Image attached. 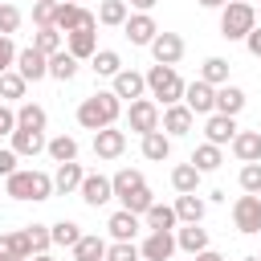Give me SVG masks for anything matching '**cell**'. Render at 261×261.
<instances>
[{"label": "cell", "instance_id": "cell-1", "mask_svg": "<svg viewBox=\"0 0 261 261\" xmlns=\"http://www.w3.org/2000/svg\"><path fill=\"white\" fill-rule=\"evenodd\" d=\"M122 114V98L114 90H98L90 98L77 102V126L82 130H102V126H114Z\"/></svg>", "mask_w": 261, "mask_h": 261}, {"label": "cell", "instance_id": "cell-2", "mask_svg": "<svg viewBox=\"0 0 261 261\" xmlns=\"http://www.w3.org/2000/svg\"><path fill=\"white\" fill-rule=\"evenodd\" d=\"M147 98H155L159 106H171V102H184V77H179V69L175 65H151L147 73Z\"/></svg>", "mask_w": 261, "mask_h": 261}, {"label": "cell", "instance_id": "cell-3", "mask_svg": "<svg viewBox=\"0 0 261 261\" xmlns=\"http://www.w3.org/2000/svg\"><path fill=\"white\" fill-rule=\"evenodd\" d=\"M4 192H8L12 200H49V196H53V175L16 167L12 175H4Z\"/></svg>", "mask_w": 261, "mask_h": 261}, {"label": "cell", "instance_id": "cell-4", "mask_svg": "<svg viewBox=\"0 0 261 261\" xmlns=\"http://www.w3.org/2000/svg\"><path fill=\"white\" fill-rule=\"evenodd\" d=\"M257 24V8L253 0H228L220 8V37L224 41H245V33Z\"/></svg>", "mask_w": 261, "mask_h": 261}, {"label": "cell", "instance_id": "cell-5", "mask_svg": "<svg viewBox=\"0 0 261 261\" xmlns=\"http://www.w3.org/2000/svg\"><path fill=\"white\" fill-rule=\"evenodd\" d=\"M232 228H237V232H245V237L261 232V196L245 192V196H237V200H232Z\"/></svg>", "mask_w": 261, "mask_h": 261}, {"label": "cell", "instance_id": "cell-6", "mask_svg": "<svg viewBox=\"0 0 261 261\" xmlns=\"http://www.w3.org/2000/svg\"><path fill=\"white\" fill-rule=\"evenodd\" d=\"M53 29L61 33H77V29H98V16L82 4H69V0H57V12H53Z\"/></svg>", "mask_w": 261, "mask_h": 261}, {"label": "cell", "instance_id": "cell-7", "mask_svg": "<svg viewBox=\"0 0 261 261\" xmlns=\"http://www.w3.org/2000/svg\"><path fill=\"white\" fill-rule=\"evenodd\" d=\"M126 126H130L135 135L159 130V102H155V98H135V102H126Z\"/></svg>", "mask_w": 261, "mask_h": 261}, {"label": "cell", "instance_id": "cell-8", "mask_svg": "<svg viewBox=\"0 0 261 261\" xmlns=\"http://www.w3.org/2000/svg\"><path fill=\"white\" fill-rule=\"evenodd\" d=\"M192 126H196V114L184 102H171V106L159 110V130L167 139H184V135H192Z\"/></svg>", "mask_w": 261, "mask_h": 261}, {"label": "cell", "instance_id": "cell-9", "mask_svg": "<svg viewBox=\"0 0 261 261\" xmlns=\"http://www.w3.org/2000/svg\"><path fill=\"white\" fill-rule=\"evenodd\" d=\"M147 49H151L155 65H179V57H184V37H179V33L159 29V33H155V41H151Z\"/></svg>", "mask_w": 261, "mask_h": 261}, {"label": "cell", "instance_id": "cell-10", "mask_svg": "<svg viewBox=\"0 0 261 261\" xmlns=\"http://www.w3.org/2000/svg\"><path fill=\"white\" fill-rule=\"evenodd\" d=\"M77 192H82V204H90V208H102V204H110V200H114L110 175H102V171H86Z\"/></svg>", "mask_w": 261, "mask_h": 261}, {"label": "cell", "instance_id": "cell-11", "mask_svg": "<svg viewBox=\"0 0 261 261\" xmlns=\"http://www.w3.org/2000/svg\"><path fill=\"white\" fill-rule=\"evenodd\" d=\"M139 257H143V261H171V257H175V232L151 228L147 241L139 245Z\"/></svg>", "mask_w": 261, "mask_h": 261}, {"label": "cell", "instance_id": "cell-12", "mask_svg": "<svg viewBox=\"0 0 261 261\" xmlns=\"http://www.w3.org/2000/svg\"><path fill=\"white\" fill-rule=\"evenodd\" d=\"M155 33H159V24H155V16L151 12H130L126 20H122V37L130 41V45H151L155 41Z\"/></svg>", "mask_w": 261, "mask_h": 261}, {"label": "cell", "instance_id": "cell-13", "mask_svg": "<svg viewBox=\"0 0 261 261\" xmlns=\"http://www.w3.org/2000/svg\"><path fill=\"white\" fill-rule=\"evenodd\" d=\"M24 82H41V77H49V57L41 53V49H16V65H12Z\"/></svg>", "mask_w": 261, "mask_h": 261}, {"label": "cell", "instance_id": "cell-14", "mask_svg": "<svg viewBox=\"0 0 261 261\" xmlns=\"http://www.w3.org/2000/svg\"><path fill=\"white\" fill-rule=\"evenodd\" d=\"M110 90L122 98V102H135V98H147V77L139 73V69H118L114 77H110Z\"/></svg>", "mask_w": 261, "mask_h": 261}, {"label": "cell", "instance_id": "cell-15", "mask_svg": "<svg viewBox=\"0 0 261 261\" xmlns=\"http://www.w3.org/2000/svg\"><path fill=\"white\" fill-rule=\"evenodd\" d=\"M184 106H188L192 114H212V106H216V86H208L204 77L188 82V86H184Z\"/></svg>", "mask_w": 261, "mask_h": 261}, {"label": "cell", "instance_id": "cell-16", "mask_svg": "<svg viewBox=\"0 0 261 261\" xmlns=\"http://www.w3.org/2000/svg\"><path fill=\"white\" fill-rule=\"evenodd\" d=\"M241 126H237V118L232 114H204V143H216V147H224V143H232V135H237Z\"/></svg>", "mask_w": 261, "mask_h": 261}, {"label": "cell", "instance_id": "cell-17", "mask_svg": "<svg viewBox=\"0 0 261 261\" xmlns=\"http://www.w3.org/2000/svg\"><path fill=\"white\" fill-rule=\"evenodd\" d=\"M122 151H126V130H118V126L94 130V155L98 159H118Z\"/></svg>", "mask_w": 261, "mask_h": 261}, {"label": "cell", "instance_id": "cell-18", "mask_svg": "<svg viewBox=\"0 0 261 261\" xmlns=\"http://www.w3.org/2000/svg\"><path fill=\"white\" fill-rule=\"evenodd\" d=\"M8 139H12V151H16L20 159L41 155V151H45V143H49V139H45V130H29V126H16Z\"/></svg>", "mask_w": 261, "mask_h": 261}, {"label": "cell", "instance_id": "cell-19", "mask_svg": "<svg viewBox=\"0 0 261 261\" xmlns=\"http://www.w3.org/2000/svg\"><path fill=\"white\" fill-rule=\"evenodd\" d=\"M171 208H175V220H179V224H200L208 204H204V196H200V192H179Z\"/></svg>", "mask_w": 261, "mask_h": 261}, {"label": "cell", "instance_id": "cell-20", "mask_svg": "<svg viewBox=\"0 0 261 261\" xmlns=\"http://www.w3.org/2000/svg\"><path fill=\"white\" fill-rule=\"evenodd\" d=\"M228 147L241 163H261V130H237Z\"/></svg>", "mask_w": 261, "mask_h": 261}, {"label": "cell", "instance_id": "cell-21", "mask_svg": "<svg viewBox=\"0 0 261 261\" xmlns=\"http://www.w3.org/2000/svg\"><path fill=\"white\" fill-rule=\"evenodd\" d=\"M65 49L77 57V61H90L98 53V29H77V33H65Z\"/></svg>", "mask_w": 261, "mask_h": 261}, {"label": "cell", "instance_id": "cell-22", "mask_svg": "<svg viewBox=\"0 0 261 261\" xmlns=\"http://www.w3.org/2000/svg\"><path fill=\"white\" fill-rule=\"evenodd\" d=\"M245 102H249V98H245V90H241V86H232V82H224V86H216V106H212V110H216V114H232V118H237V114L245 110Z\"/></svg>", "mask_w": 261, "mask_h": 261}, {"label": "cell", "instance_id": "cell-23", "mask_svg": "<svg viewBox=\"0 0 261 261\" xmlns=\"http://www.w3.org/2000/svg\"><path fill=\"white\" fill-rule=\"evenodd\" d=\"M82 163L77 159H69V163H57V171H53V192L57 196H69V192H77L82 188Z\"/></svg>", "mask_w": 261, "mask_h": 261}, {"label": "cell", "instance_id": "cell-24", "mask_svg": "<svg viewBox=\"0 0 261 261\" xmlns=\"http://www.w3.org/2000/svg\"><path fill=\"white\" fill-rule=\"evenodd\" d=\"M139 151H143V159L163 163V159L171 155V139H167L163 130H147V135H139Z\"/></svg>", "mask_w": 261, "mask_h": 261}, {"label": "cell", "instance_id": "cell-25", "mask_svg": "<svg viewBox=\"0 0 261 261\" xmlns=\"http://www.w3.org/2000/svg\"><path fill=\"white\" fill-rule=\"evenodd\" d=\"M175 249H184V253H200V249H208V228H200V224H175Z\"/></svg>", "mask_w": 261, "mask_h": 261}, {"label": "cell", "instance_id": "cell-26", "mask_svg": "<svg viewBox=\"0 0 261 261\" xmlns=\"http://www.w3.org/2000/svg\"><path fill=\"white\" fill-rule=\"evenodd\" d=\"M106 228H110V237H114V241H135V237H139V216H135V212H126V208H118V212H110Z\"/></svg>", "mask_w": 261, "mask_h": 261}, {"label": "cell", "instance_id": "cell-27", "mask_svg": "<svg viewBox=\"0 0 261 261\" xmlns=\"http://www.w3.org/2000/svg\"><path fill=\"white\" fill-rule=\"evenodd\" d=\"M69 253H73V261H106V241L98 232H82Z\"/></svg>", "mask_w": 261, "mask_h": 261}, {"label": "cell", "instance_id": "cell-28", "mask_svg": "<svg viewBox=\"0 0 261 261\" xmlns=\"http://www.w3.org/2000/svg\"><path fill=\"white\" fill-rule=\"evenodd\" d=\"M200 179H204V171H200L192 159L171 167V188H175V192H200Z\"/></svg>", "mask_w": 261, "mask_h": 261}, {"label": "cell", "instance_id": "cell-29", "mask_svg": "<svg viewBox=\"0 0 261 261\" xmlns=\"http://www.w3.org/2000/svg\"><path fill=\"white\" fill-rule=\"evenodd\" d=\"M94 16H98V24H106V29H122V20L130 16V4H126V0H102Z\"/></svg>", "mask_w": 261, "mask_h": 261}, {"label": "cell", "instance_id": "cell-30", "mask_svg": "<svg viewBox=\"0 0 261 261\" xmlns=\"http://www.w3.org/2000/svg\"><path fill=\"white\" fill-rule=\"evenodd\" d=\"M77 57L69 53V49H57L53 57H49V77H57V82H73L77 77Z\"/></svg>", "mask_w": 261, "mask_h": 261}, {"label": "cell", "instance_id": "cell-31", "mask_svg": "<svg viewBox=\"0 0 261 261\" xmlns=\"http://www.w3.org/2000/svg\"><path fill=\"white\" fill-rule=\"evenodd\" d=\"M33 49H41L45 57H53L57 49H65V33H61V29H53V24H45V29H37V33H33Z\"/></svg>", "mask_w": 261, "mask_h": 261}, {"label": "cell", "instance_id": "cell-32", "mask_svg": "<svg viewBox=\"0 0 261 261\" xmlns=\"http://www.w3.org/2000/svg\"><path fill=\"white\" fill-rule=\"evenodd\" d=\"M45 151H49L53 163H69V159H77V139L73 135H53L45 143Z\"/></svg>", "mask_w": 261, "mask_h": 261}, {"label": "cell", "instance_id": "cell-33", "mask_svg": "<svg viewBox=\"0 0 261 261\" xmlns=\"http://www.w3.org/2000/svg\"><path fill=\"white\" fill-rule=\"evenodd\" d=\"M45 122H49L45 106H37V102H20V106H16V126H29V130H45Z\"/></svg>", "mask_w": 261, "mask_h": 261}, {"label": "cell", "instance_id": "cell-34", "mask_svg": "<svg viewBox=\"0 0 261 261\" xmlns=\"http://www.w3.org/2000/svg\"><path fill=\"white\" fill-rule=\"evenodd\" d=\"M192 163H196V167H200V171L208 175V171H216V167L224 163V151H220L216 143H200V147L192 151Z\"/></svg>", "mask_w": 261, "mask_h": 261}, {"label": "cell", "instance_id": "cell-35", "mask_svg": "<svg viewBox=\"0 0 261 261\" xmlns=\"http://www.w3.org/2000/svg\"><path fill=\"white\" fill-rule=\"evenodd\" d=\"M143 220H147V228H167V232H175V208L171 204H151L147 212H143Z\"/></svg>", "mask_w": 261, "mask_h": 261}, {"label": "cell", "instance_id": "cell-36", "mask_svg": "<svg viewBox=\"0 0 261 261\" xmlns=\"http://www.w3.org/2000/svg\"><path fill=\"white\" fill-rule=\"evenodd\" d=\"M139 184H147V179H143V171H135V167H122V171H114V175H110L114 200H122V196H126V192H135Z\"/></svg>", "mask_w": 261, "mask_h": 261}, {"label": "cell", "instance_id": "cell-37", "mask_svg": "<svg viewBox=\"0 0 261 261\" xmlns=\"http://www.w3.org/2000/svg\"><path fill=\"white\" fill-rule=\"evenodd\" d=\"M49 237H53V245L73 249L77 237H82V224H77V220H57V224H49Z\"/></svg>", "mask_w": 261, "mask_h": 261}, {"label": "cell", "instance_id": "cell-38", "mask_svg": "<svg viewBox=\"0 0 261 261\" xmlns=\"http://www.w3.org/2000/svg\"><path fill=\"white\" fill-rule=\"evenodd\" d=\"M24 90H29V82H24L16 69H4V73H0V98H4V102H20Z\"/></svg>", "mask_w": 261, "mask_h": 261}, {"label": "cell", "instance_id": "cell-39", "mask_svg": "<svg viewBox=\"0 0 261 261\" xmlns=\"http://www.w3.org/2000/svg\"><path fill=\"white\" fill-rule=\"evenodd\" d=\"M8 257H33L24 232H0V261H8Z\"/></svg>", "mask_w": 261, "mask_h": 261}, {"label": "cell", "instance_id": "cell-40", "mask_svg": "<svg viewBox=\"0 0 261 261\" xmlns=\"http://www.w3.org/2000/svg\"><path fill=\"white\" fill-rule=\"evenodd\" d=\"M90 65H94V73H98V77H114V73L122 69V57H118L114 49H98V53L90 57Z\"/></svg>", "mask_w": 261, "mask_h": 261}, {"label": "cell", "instance_id": "cell-41", "mask_svg": "<svg viewBox=\"0 0 261 261\" xmlns=\"http://www.w3.org/2000/svg\"><path fill=\"white\" fill-rule=\"evenodd\" d=\"M228 69H232V65H228L224 57H204V65H200V77H204L208 86H224V82H228Z\"/></svg>", "mask_w": 261, "mask_h": 261}, {"label": "cell", "instance_id": "cell-42", "mask_svg": "<svg viewBox=\"0 0 261 261\" xmlns=\"http://www.w3.org/2000/svg\"><path fill=\"white\" fill-rule=\"evenodd\" d=\"M118 204H122L126 212H135V216H143V212H147V208L155 204V196H151V188H147V184H139V188H135V192H126V196H122Z\"/></svg>", "mask_w": 261, "mask_h": 261}, {"label": "cell", "instance_id": "cell-43", "mask_svg": "<svg viewBox=\"0 0 261 261\" xmlns=\"http://www.w3.org/2000/svg\"><path fill=\"white\" fill-rule=\"evenodd\" d=\"M20 232H24V241H29V249H33V253H49V245H53L49 224H24Z\"/></svg>", "mask_w": 261, "mask_h": 261}, {"label": "cell", "instance_id": "cell-44", "mask_svg": "<svg viewBox=\"0 0 261 261\" xmlns=\"http://www.w3.org/2000/svg\"><path fill=\"white\" fill-rule=\"evenodd\" d=\"M20 20H24V12H20L16 4H4V0H0V37H12V33L20 29Z\"/></svg>", "mask_w": 261, "mask_h": 261}, {"label": "cell", "instance_id": "cell-45", "mask_svg": "<svg viewBox=\"0 0 261 261\" xmlns=\"http://www.w3.org/2000/svg\"><path fill=\"white\" fill-rule=\"evenodd\" d=\"M237 179H241V192H253V196H261V163H245Z\"/></svg>", "mask_w": 261, "mask_h": 261}, {"label": "cell", "instance_id": "cell-46", "mask_svg": "<svg viewBox=\"0 0 261 261\" xmlns=\"http://www.w3.org/2000/svg\"><path fill=\"white\" fill-rule=\"evenodd\" d=\"M106 261H139V245L135 241H114V245H106Z\"/></svg>", "mask_w": 261, "mask_h": 261}, {"label": "cell", "instance_id": "cell-47", "mask_svg": "<svg viewBox=\"0 0 261 261\" xmlns=\"http://www.w3.org/2000/svg\"><path fill=\"white\" fill-rule=\"evenodd\" d=\"M53 12H57V0H33V24L37 29L53 24Z\"/></svg>", "mask_w": 261, "mask_h": 261}, {"label": "cell", "instance_id": "cell-48", "mask_svg": "<svg viewBox=\"0 0 261 261\" xmlns=\"http://www.w3.org/2000/svg\"><path fill=\"white\" fill-rule=\"evenodd\" d=\"M16 65V41L12 37H0V73Z\"/></svg>", "mask_w": 261, "mask_h": 261}, {"label": "cell", "instance_id": "cell-49", "mask_svg": "<svg viewBox=\"0 0 261 261\" xmlns=\"http://www.w3.org/2000/svg\"><path fill=\"white\" fill-rule=\"evenodd\" d=\"M16 163H20V155H16L12 147H0V179H4V175H12V171H16Z\"/></svg>", "mask_w": 261, "mask_h": 261}, {"label": "cell", "instance_id": "cell-50", "mask_svg": "<svg viewBox=\"0 0 261 261\" xmlns=\"http://www.w3.org/2000/svg\"><path fill=\"white\" fill-rule=\"evenodd\" d=\"M12 130H16V110L0 102V135H12Z\"/></svg>", "mask_w": 261, "mask_h": 261}, {"label": "cell", "instance_id": "cell-51", "mask_svg": "<svg viewBox=\"0 0 261 261\" xmlns=\"http://www.w3.org/2000/svg\"><path fill=\"white\" fill-rule=\"evenodd\" d=\"M245 49H249L253 57H261V24H253V29L245 33Z\"/></svg>", "mask_w": 261, "mask_h": 261}, {"label": "cell", "instance_id": "cell-52", "mask_svg": "<svg viewBox=\"0 0 261 261\" xmlns=\"http://www.w3.org/2000/svg\"><path fill=\"white\" fill-rule=\"evenodd\" d=\"M126 4H130V8H135V12H151V8H155V4H159V0H126Z\"/></svg>", "mask_w": 261, "mask_h": 261}, {"label": "cell", "instance_id": "cell-53", "mask_svg": "<svg viewBox=\"0 0 261 261\" xmlns=\"http://www.w3.org/2000/svg\"><path fill=\"white\" fill-rule=\"evenodd\" d=\"M192 261H224V257H220V253H216V249H200V253H196V257H192Z\"/></svg>", "mask_w": 261, "mask_h": 261}, {"label": "cell", "instance_id": "cell-54", "mask_svg": "<svg viewBox=\"0 0 261 261\" xmlns=\"http://www.w3.org/2000/svg\"><path fill=\"white\" fill-rule=\"evenodd\" d=\"M196 4H200V8H216V12H220V8L228 4V0H196Z\"/></svg>", "mask_w": 261, "mask_h": 261}, {"label": "cell", "instance_id": "cell-55", "mask_svg": "<svg viewBox=\"0 0 261 261\" xmlns=\"http://www.w3.org/2000/svg\"><path fill=\"white\" fill-rule=\"evenodd\" d=\"M29 261H53V257H49V253H33Z\"/></svg>", "mask_w": 261, "mask_h": 261}, {"label": "cell", "instance_id": "cell-56", "mask_svg": "<svg viewBox=\"0 0 261 261\" xmlns=\"http://www.w3.org/2000/svg\"><path fill=\"white\" fill-rule=\"evenodd\" d=\"M253 8H257V24H261V4H253Z\"/></svg>", "mask_w": 261, "mask_h": 261}, {"label": "cell", "instance_id": "cell-57", "mask_svg": "<svg viewBox=\"0 0 261 261\" xmlns=\"http://www.w3.org/2000/svg\"><path fill=\"white\" fill-rule=\"evenodd\" d=\"M8 261H29V257H8Z\"/></svg>", "mask_w": 261, "mask_h": 261}, {"label": "cell", "instance_id": "cell-58", "mask_svg": "<svg viewBox=\"0 0 261 261\" xmlns=\"http://www.w3.org/2000/svg\"><path fill=\"white\" fill-rule=\"evenodd\" d=\"M69 4H82V0H69Z\"/></svg>", "mask_w": 261, "mask_h": 261}, {"label": "cell", "instance_id": "cell-59", "mask_svg": "<svg viewBox=\"0 0 261 261\" xmlns=\"http://www.w3.org/2000/svg\"><path fill=\"white\" fill-rule=\"evenodd\" d=\"M253 261H261V257H253Z\"/></svg>", "mask_w": 261, "mask_h": 261}, {"label": "cell", "instance_id": "cell-60", "mask_svg": "<svg viewBox=\"0 0 261 261\" xmlns=\"http://www.w3.org/2000/svg\"><path fill=\"white\" fill-rule=\"evenodd\" d=\"M257 130H261V126H257Z\"/></svg>", "mask_w": 261, "mask_h": 261}, {"label": "cell", "instance_id": "cell-61", "mask_svg": "<svg viewBox=\"0 0 261 261\" xmlns=\"http://www.w3.org/2000/svg\"><path fill=\"white\" fill-rule=\"evenodd\" d=\"M139 261H143V257H139Z\"/></svg>", "mask_w": 261, "mask_h": 261}]
</instances>
